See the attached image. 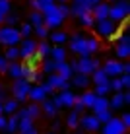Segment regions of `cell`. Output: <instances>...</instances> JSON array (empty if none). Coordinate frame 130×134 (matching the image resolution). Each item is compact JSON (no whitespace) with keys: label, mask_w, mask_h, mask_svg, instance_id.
<instances>
[{"label":"cell","mask_w":130,"mask_h":134,"mask_svg":"<svg viewBox=\"0 0 130 134\" xmlns=\"http://www.w3.org/2000/svg\"><path fill=\"white\" fill-rule=\"evenodd\" d=\"M21 134H39V130H37L35 126H31V128H27V130H24Z\"/></svg>","instance_id":"cell-52"},{"label":"cell","mask_w":130,"mask_h":134,"mask_svg":"<svg viewBox=\"0 0 130 134\" xmlns=\"http://www.w3.org/2000/svg\"><path fill=\"white\" fill-rule=\"evenodd\" d=\"M29 90H31V82L24 80V78L14 80L12 93H14V99H16V101H25V99H27V93H29Z\"/></svg>","instance_id":"cell-8"},{"label":"cell","mask_w":130,"mask_h":134,"mask_svg":"<svg viewBox=\"0 0 130 134\" xmlns=\"http://www.w3.org/2000/svg\"><path fill=\"white\" fill-rule=\"evenodd\" d=\"M70 51L80 57H91L99 51V41L97 37H83L82 33H74L70 39Z\"/></svg>","instance_id":"cell-1"},{"label":"cell","mask_w":130,"mask_h":134,"mask_svg":"<svg viewBox=\"0 0 130 134\" xmlns=\"http://www.w3.org/2000/svg\"><path fill=\"white\" fill-rule=\"evenodd\" d=\"M109 91H111V87H109V82H107V84H97L95 90H93V93L99 95V97H107Z\"/></svg>","instance_id":"cell-37"},{"label":"cell","mask_w":130,"mask_h":134,"mask_svg":"<svg viewBox=\"0 0 130 134\" xmlns=\"http://www.w3.org/2000/svg\"><path fill=\"white\" fill-rule=\"evenodd\" d=\"M128 16H130L128 0H118V2L113 4V6H109V20H113L115 24H122Z\"/></svg>","instance_id":"cell-3"},{"label":"cell","mask_w":130,"mask_h":134,"mask_svg":"<svg viewBox=\"0 0 130 134\" xmlns=\"http://www.w3.org/2000/svg\"><path fill=\"white\" fill-rule=\"evenodd\" d=\"M78 122H80V113H76V111L68 113V117H66V124H68V128H76V126H78Z\"/></svg>","instance_id":"cell-36"},{"label":"cell","mask_w":130,"mask_h":134,"mask_svg":"<svg viewBox=\"0 0 130 134\" xmlns=\"http://www.w3.org/2000/svg\"><path fill=\"white\" fill-rule=\"evenodd\" d=\"M53 4H54V0H31V8L37 10V12H41V14L45 10H49Z\"/></svg>","instance_id":"cell-25"},{"label":"cell","mask_w":130,"mask_h":134,"mask_svg":"<svg viewBox=\"0 0 130 134\" xmlns=\"http://www.w3.org/2000/svg\"><path fill=\"white\" fill-rule=\"evenodd\" d=\"M109 87H111V91H122V84H120L118 76H117V78H111V80H109Z\"/></svg>","instance_id":"cell-42"},{"label":"cell","mask_w":130,"mask_h":134,"mask_svg":"<svg viewBox=\"0 0 130 134\" xmlns=\"http://www.w3.org/2000/svg\"><path fill=\"white\" fill-rule=\"evenodd\" d=\"M49 95L45 93V87L43 84H37V86H31V90H29V93H27V99H31L33 103H41L43 99H47Z\"/></svg>","instance_id":"cell-16"},{"label":"cell","mask_w":130,"mask_h":134,"mask_svg":"<svg viewBox=\"0 0 130 134\" xmlns=\"http://www.w3.org/2000/svg\"><path fill=\"white\" fill-rule=\"evenodd\" d=\"M0 113H2V103H0Z\"/></svg>","instance_id":"cell-56"},{"label":"cell","mask_w":130,"mask_h":134,"mask_svg":"<svg viewBox=\"0 0 130 134\" xmlns=\"http://www.w3.org/2000/svg\"><path fill=\"white\" fill-rule=\"evenodd\" d=\"M10 8H12V2H10V0H0V14H4V16H6V14L10 12Z\"/></svg>","instance_id":"cell-45"},{"label":"cell","mask_w":130,"mask_h":134,"mask_svg":"<svg viewBox=\"0 0 130 134\" xmlns=\"http://www.w3.org/2000/svg\"><path fill=\"white\" fill-rule=\"evenodd\" d=\"M95 97H97V95L93 93V91H83L78 99H80V103H82L86 109H91V107H93V103H95Z\"/></svg>","instance_id":"cell-24"},{"label":"cell","mask_w":130,"mask_h":134,"mask_svg":"<svg viewBox=\"0 0 130 134\" xmlns=\"http://www.w3.org/2000/svg\"><path fill=\"white\" fill-rule=\"evenodd\" d=\"M118 80H120V84H122V90L130 87V74H120Z\"/></svg>","instance_id":"cell-46"},{"label":"cell","mask_w":130,"mask_h":134,"mask_svg":"<svg viewBox=\"0 0 130 134\" xmlns=\"http://www.w3.org/2000/svg\"><path fill=\"white\" fill-rule=\"evenodd\" d=\"M56 8H58V12L64 16V20H66V18H70V6H68L66 2H60V4H56Z\"/></svg>","instance_id":"cell-43"},{"label":"cell","mask_w":130,"mask_h":134,"mask_svg":"<svg viewBox=\"0 0 130 134\" xmlns=\"http://www.w3.org/2000/svg\"><path fill=\"white\" fill-rule=\"evenodd\" d=\"M49 39L53 41L54 45H62V43H66V41H68V33H66V31H50Z\"/></svg>","instance_id":"cell-27"},{"label":"cell","mask_w":130,"mask_h":134,"mask_svg":"<svg viewBox=\"0 0 130 134\" xmlns=\"http://www.w3.org/2000/svg\"><path fill=\"white\" fill-rule=\"evenodd\" d=\"M83 109H86V107H83V105L80 103V99L76 97V101H74V105H72V111H76V113H82Z\"/></svg>","instance_id":"cell-48"},{"label":"cell","mask_w":130,"mask_h":134,"mask_svg":"<svg viewBox=\"0 0 130 134\" xmlns=\"http://www.w3.org/2000/svg\"><path fill=\"white\" fill-rule=\"evenodd\" d=\"M18 21H20V16H18V14H14V12H8L6 18H4V24H6V25H12V27L16 25Z\"/></svg>","instance_id":"cell-40"},{"label":"cell","mask_w":130,"mask_h":134,"mask_svg":"<svg viewBox=\"0 0 130 134\" xmlns=\"http://www.w3.org/2000/svg\"><path fill=\"white\" fill-rule=\"evenodd\" d=\"M103 134H124L126 132V126L120 122V119H111L109 122L103 124Z\"/></svg>","instance_id":"cell-13"},{"label":"cell","mask_w":130,"mask_h":134,"mask_svg":"<svg viewBox=\"0 0 130 134\" xmlns=\"http://www.w3.org/2000/svg\"><path fill=\"white\" fill-rule=\"evenodd\" d=\"M49 134H54V132H49Z\"/></svg>","instance_id":"cell-58"},{"label":"cell","mask_w":130,"mask_h":134,"mask_svg":"<svg viewBox=\"0 0 130 134\" xmlns=\"http://www.w3.org/2000/svg\"><path fill=\"white\" fill-rule=\"evenodd\" d=\"M120 122H122V124H124V126H126V128H128V126H130V115H128V113H124V115H122V117H120Z\"/></svg>","instance_id":"cell-49"},{"label":"cell","mask_w":130,"mask_h":134,"mask_svg":"<svg viewBox=\"0 0 130 134\" xmlns=\"http://www.w3.org/2000/svg\"><path fill=\"white\" fill-rule=\"evenodd\" d=\"M103 70H105V74H107L109 78H117V76H120V74H122V62H118V60H115V58H111V60L105 62Z\"/></svg>","instance_id":"cell-14"},{"label":"cell","mask_w":130,"mask_h":134,"mask_svg":"<svg viewBox=\"0 0 130 134\" xmlns=\"http://www.w3.org/2000/svg\"><path fill=\"white\" fill-rule=\"evenodd\" d=\"M54 72H56L60 78H64V80H70V78L74 76V70L70 68V64H68L66 60L56 62V70H54Z\"/></svg>","instance_id":"cell-19"},{"label":"cell","mask_w":130,"mask_h":134,"mask_svg":"<svg viewBox=\"0 0 130 134\" xmlns=\"http://www.w3.org/2000/svg\"><path fill=\"white\" fill-rule=\"evenodd\" d=\"M101 0H72V6H70V16H80L83 12H91V8L97 6Z\"/></svg>","instance_id":"cell-9"},{"label":"cell","mask_w":130,"mask_h":134,"mask_svg":"<svg viewBox=\"0 0 130 134\" xmlns=\"http://www.w3.org/2000/svg\"><path fill=\"white\" fill-rule=\"evenodd\" d=\"M58 2H66V0H58Z\"/></svg>","instance_id":"cell-57"},{"label":"cell","mask_w":130,"mask_h":134,"mask_svg":"<svg viewBox=\"0 0 130 134\" xmlns=\"http://www.w3.org/2000/svg\"><path fill=\"white\" fill-rule=\"evenodd\" d=\"M109 80H111V78L105 74L103 68H97V70H95L93 74H91V82H93L95 86H97V84H107Z\"/></svg>","instance_id":"cell-26"},{"label":"cell","mask_w":130,"mask_h":134,"mask_svg":"<svg viewBox=\"0 0 130 134\" xmlns=\"http://www.w3.org/2000/svg\"><path fill=\"white\" fill-rule=\"evenodd\" d=\"M95 111V113H99V111H105V109H111L109 107V99L107 97H99V95H97L95 97V103H93V107H91Z\"/></svg>","instance_id":"cell-30"},{"label":"cell","mask_w":130,"mask_h":134,"mask_svg":"<svg viewBox=\"0 0 130 134\" xmlns=\"http://www.w3.org/2000/svg\"><path fill=\"white\" fill-rule=\"evenodd\" d=\"M95 117H97V121H99L101 124H105V122H109L111 119H113V115H111V109H105V111L95 113Z\"/></svg>","instance_id":"cell-39"},{"label":"cell","mask_w":130,"mask_h":134,"mask_svg":"<svg viewBox=\"0 0 130 134\" xmlns=\"http://www.w3.org/2000/svg\"><path fill=\"white\" fill-rule=\"evenodd\" d=\"M6 121H8V119H6V115H2V113H0V130H4V128H6Z\"/></svg>","instance_id":"cell-50"},{"label":"cell","mask_w":130,"mask_h":134,"mask_svg":"<svg viewBox=\"0 0 130 134\" xmlns=\"http://www.w3.org/2000/svg\"><path fill=\"white\" fill-rule=\"evenodd\" d=\"M25 113H27V117H29V119H33V121H35V119L41 115V107L37 103H33V105H29V107H25Z\"/></svg>","instance_id":"cell-38"},{"label":"cell","mask_w":130,"mask_h":134,"mask_svg":"<svg viewBox=\"0 0 130 134\" xmlns=\"http://www.w3.org/2000/svg\"><path fill=\"white\" fill-rule=\"evenodd\" d=\"M50 101L54 103V107H56V109H62V107L72 109L74 101H76V93H72L70 90H62L60 93L53 95V99H50Z\"/></svg>","instance_id":"cell-7"},{"label":"cell","mask_w":130,"mask_h":134,"mask_svg":"<svg viewBox=\"0 0 130 134\" xmlns=\"http://www.w3.org/2000/svg\"><path fill=\"white\" fill-rule=\"evenodd\" d=\"M4 58H6V60H10V62H12V60H18V58H20V49H18V45H16V47H8Z\"/></svg>","instance_id":"cell-35"},{"label":"cell","mask_w":130,"mask_h":134,"mask_svg":"<svg viewBox=\"0 0 130 134\" xmlns=\"http://www.w3.org/2000/svg\"><path fill=\"white\" fill-rule=\"evenodd\" d=\"M35 47H37V41L31 39V37H25L18 43V49H20V58H29L35 54Z\"/></svg>","instance_id":"cell-10"},{"label":"cell","mask_w":130,"mask_h":134,"mask_svg":"<svg viewBox=\"0 0 130 134\" xmlns=\"http://www.w3.org/2000/svg\"><path fill=\"white\" fill-rule=\"evenodd\" d=\"M70 68L74 70V74H86V76H91L97 68H99V62L91 57H80L78 60L70 62Z\"/></svg>","instance_id":"cell-2"},{"label":"cell","mask_w":130,"mask_h":134,"mask_svg":"<svg viewBox=\"0 0 130 134\" xmlns=\"http://www.w3.org/2000/svg\"><path fill=\"white\" fill-rule=\"evenodd\" d=\"M20 41H21V35L16 27H12V25L0 27V45H4V47H16Z\"/></svg>","instance_id":"cell-6"},{"label":"cell","mask_w":130,"mask_h":134,"mask_svg":"<svg viewBox=\"0 0 130 134\" xmlns=\"http://www.w3.org/2000/svg\"><path fill=\"white\" fill-rule=\"evenodd\" d=\"M115 53H117L118 58H128L130 57V39H128L126 35H122L118 39L117 47H115Z\"/></svg>","instance_id":"cell-15"},{"label":"cell","mask_w":130,"mask_h":134,"mask_svg":"<svg viewBox=\"0 0 130 134\" xmlns=\"http://www.w3.org/2000/svg\"><path fill=\"white\" fill-rule=\"evenodd\" d=\"M41 113H45L47 117H56L58 109L54 107V103L47 97V99H43V101H41Z\"/></svg>","instance_id":"cell-21"},{"label":"cell","mask_w":130,"mask_h":134,"mask_svg":"<svg viewBox=\"0 0 130 134\" xmlns=\"http://www.w3.org/2000/svg\"><path fill=\"white\" fill-rule=\"evenodd\" d=\"M18 31H20L21 39H25V37H29L31 33H33V27H31L29 24H24V25H21V29H18Z\"/></svg>","instance_id":"cell-44"},{"label":"cell","mask_w":130,"mask_h":134,"mask_svg":"<svg viewBox=\"0 0 130 134\" xmlns=\"http://www.w3.org/2000/svg\"><path fill=\"white\" fill-rule=\"evenodd\" d=\"M8 62H10V60H6V58H4V54H0V74H4V72H6Z\"/></svg>","instance_id":"cell-47"},{"label":"cell","mask_w":130,"mask_h":134,"mask_svg":"<svg viewBox=\"0 0 130 134\" xmlns=\"http://www.w3.org/2000/svg\"><path fill=\"white\" fill-rule=\"evenodd\" d=\"M29 25H31V27L43 25V14H41V12H37V10H33V12L29 14Z\"/></svg>","instance_id":"cell-34"},{"label":"cell","mask_w":130,"mask_h":134,"mask_svg":"<svg viewBox=\"0 0 130 134\" xmlns=\"http://www.w3.org/2000/svg\"><path fill=\"white\" fill-rule=\"evenodd\" d=\"M60 126H62V124H60L58 121H54V122H53V130H54V132H56V130H58Z\"/></svg>","instance_id":"cell-53"},{"label":"cell","mask_w":130,"mask_h":134,"mask_svg":"<svg viewBox=\"0 0 130 134\" xmlns=\"http://www.w3.org/2000/svg\"><path fill=\"white\" fill-rule=\"evenodd\" d=\"M4 74H8L10 78H14V80H18V78H21V62H8V68H6V72Z\"/></svg>","instance_id":"cell-23"},{"label":"cell","mask_w":130,"mask_h":134,"mask_svg":"<svg viewBox=\"0 0 130 134\" xmlns=\"http://www.w3.org/2000/svg\"><path fill=\"white\" fill-rule=\"evenodd\" d=\"M18 105H20V101L8 99L6 103H2V115H14L18 111Z\"/></svg>","instance_id":"cell-28"},{"label":"cell","mask_w":130,"mask_h":134,"mask_svg":"<svg viewBox=\"0 0 130 134\" xmlns=\"http://www.w3.org/2000/svg\"><path fill=\"white\" fill-rule=\"evenodd\" d=\"M49 53H50V43L45 41V39H41L39 43H37V47H35V58L41 62L43 58L49 57Z\"/></svg>","instance_id":"cell-18"},{"label":"cell","mask_w":130,"mask_h":134,"mask_svg":"<svg viewBox=\"0 0 130 134\" xmlns=\"http://www.w3.org/2000/svg\"><path fill=\"white\" fill-rule=\"evenodd\" d=\"M47 84L53 87L54 91H62V90H70V80H64V78H60L56 72L53 74H47Z\"/></svg>","instance_id":"cell-11"},{"label":"cell","mask_w":130,"mask_h":134,"mask_svg":"<svg viewBox=\"0 0 130 134\" xmlns=\"http://www.w3.org/2000/svg\"><path fill=\"white\" fill-rule=\"evenodd\" d=\"M4 18H6V16H4V14H0V24H4Z\"/></svg>","instance_id":"cell-55"},{"label":"cell","mask_w":130,"mask_h":134,"mask_svg":"<svg viewBox=\"0 0 130 134\" xmlns=\"http://www.w3.org/2000/svg\"><path fill=\"white\" fill-rule=\"evenodd\" d=\"M93 27H95V33L99 37H103V39H111V37H115L117 31H118V24H115V21L109 20V18L97 20L93 24Z\"/></svg>","instance_id":"cell-4"},{"label":"cell","mask_w":130,"mask_h":134,"mask_svg":"<svg viewBox=\"0 0 130 134\" xmlns=\"http://www.w3.org/2000/svg\"><path fill=\"white\" fill-rule=\"evenodd\" d=\"M49 57L53 58L54 62H62V60H66V49L60 47V45H56V47H50Z\"/></svg>","instance_id":"cell-22"},{"label":"cell","mask_w":130,"mask_h":134,"mask_svg":"<svg viewBox=\"0 0 130 134\" xmlns=\"http://www.w3.org/2000/svg\"><path fill=\"white\" fill-rule=\"evenodd\" d=\"M78 126H82L83 130H87V132H95V130H99L101 122L97 121L95 115H83V117H80V122H78Z\"/></svg>","instance_id":"cell-12"},{"label":"cell","mask_w":130,"mask_h":134,"mask_svg":"<svg viewBox=\"0 0 130 134\" xmlns=\"http://www.w3.org/2000/svg\"><path fill=\"white\" fill-rule=\"evenodd\" d=\"M109 6L111 4H107L105 0H101L97 6L91 8V16H93V20H105V18H109Z\"/></svg>","instance_id":"cell-17"},{"label":"cell","mask_w":130,"mask_h":134,"mask_svg":"<svg viewBox=\"0 0 130 134\" xmlns=\"http://www.w3.org/2000/svg\"><path fill=\"white\" fill-rule=\"evenodd\" d=\"M124 105V99H122V91H115L113 99H109V107L113 109H120Z\"/></svg>","instance_id":"cell-31"},{"label":"cell","mask_w":130,"mask_h":134,"mask_svg":"<svg viewBox=\"0 0 130 134\" xmlns=\"http://www.w3.org/2000/svg\"><path fill=\"white\" fill-rule=\"evenodd\" d=\"M70 80H72V84L76 86V87H82V90H87L89 84H91V78L86 76V74H74Z\"/></svg>","instance_id":"cell-20"},{"label":"cell","mask_w":130,"mask_h":134,"mask_svg":"<svg viewBox=\"0 0 130 134\" xmlns=\"http://www.w3.org/2000/svg\"><path fill=\"white\" fill-rule=\"evenodd\" d=\"M4 95H6V93H4V87H2V86H0V103H2V99H4Z\"/></svg>","instance_id":"cell-54"},{"label":"cell","mask_w":130,"mask_h":134,"mask_svg":"<svg viewBox=\"0 0 130 134\" xmlns=\"http://www.w3.org/2000/svg\"><path fill=\"white\" fill-rule=\"evenodd\" d=\"M43 87H45V93H47V95H50V93H54V90H53V87H50V86L47 84V82H45V84H43Z\"/></svg>","instance_id":"cell-51"},{"label":"cell","mask_w":130,"mask_h":134,"mask_svg":"<svg viewBox=\"0 0 130 134\" xmlns=\"http://www.w3.org/2000/svg\"><path fill=\"white\" fill-rule=\"evenodd\" d=\"M18 122H20L18 115H16V113L10 115V117H8V121H6V128H4V130H6V132H16V130H18Z\"/></svg>","instance_id":"cell-32"},{"label":"cell","mask_w":130,"mask_h":134,"mask_svg":"<svg viewBox=\"0 0 130 134\" xmlns=\"http://www.w3.org/2000/svg\"><path fill=\"white\" fill-rule=\"evenodd\" d=\"M78 21H80V25H83V27H93V24H95V20H93V16H91V12H83V14H80V16H78Z\"/></svg>","instance_id":"cell-29"},{"label":"cell","mask_w":130,"mask_h":134,"mask_svg":"<svg viewBox=\"0 0 130 134\" xmlns=\"http://www.w3.org/2000/svg\"><path fill=\"white\" fill-rule=\"evenodd\" d=\"M33 31L37 33V37H39V39H47L49 33H50V29H47L45 25H37V27H33Z\"/></svg>","instance_id":"cell-41"},{"label":"cell","mask_w":130,"mask_h":134,"mask_svg":"<svg viewBox=\"0 0 130 134\" xmlns=\"http://www.w3.org/2000/svg\"><path fill=\"white\" fill-rule=\"evenodd\" d=\"M43 66H41V70H43L45 74H53L54 70H56V62L53 60V58H43Z\"/></svg>","instance_id":"cell-33"},{"label":"cell","mask_w":130,"mask_h":134,"mask_svg":"<svg viewBox=\"0 0 130 134\" xmlns=\"http://www.w3.org/2000/svg\"><path fill=\"white\" fill-rule=\"evenodd\" d=\"M62 21H64V16L58 12L56 4H53L49 10L43 12V25L47 27V29H56V27L62 25Z\"/></svg>","instance_id":"cell-5"}]
</instances>
